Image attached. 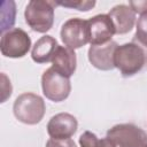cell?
I'll list each match as a JSON object with an SVG mask.
<instances>
[{
  "label": "cell",
  "mask_w": 147,
  "mask_h": 147,
  "mask_svg": "<svg viewBox=\"0 0 147 147\" xmlns=\"http://www.w3.org/2000/svg\"><path fill=\"white\" fill-rule=\"evenodd\" d=\"M31 48L30 36L21 28H13L1 34V54L10 59H20L28 54Z\"/></svg>",
  "instance_id": "8992f818"
},
{
  "label": "cell",
  "mask_w": 147,
  "mask_h": 147,
  "mask_svg": "<svg viewBox=\"0 0 147 147\" xmlns=\"http://www.w3.org/2000/svg\"><path fill=\"white\" fill-rule=\"evenodd\" d=\"M129 6L134 10V13H139V14H142L144 11L147 10V1H130L129 2Z\"/></svg>",
  "instance_id": "ac0fdd59"
},
{
  "label": "cell",
  "mask_w": 147,
  "mask_h": 147,
  "mask_svg": "<svg viewBox=\"0 0 147 147\" xmlns=\"http://www.w3.org/2000/svg\"><path fill=\"white\" fill-rule=\"evenodd\" d=\"M78 127L77 118L69 113H59L47 123V133L53 139L71 138Z\"/></svg>",
  "instance_id": "9c48e42d"
},
{
  "label": "cell",
  "mask_w": 147,
  "mask_h": 147,
  "mask_svg": "<svg viewBox=\"0 0 147 147\" xmlns=\"http://www.w3.org/2000/svg\"><path fill=\"white\" fill-rule=\"evenodd\" d=\"M100 139L96 137L95 133L91 131H85L79 137V145L80 147H99Z\"/></svg>",
  "instance_id": "2e32d148"
},
{
  "label": "cell",
  "mask_w": 147,
  "mask_h": 147,
  "mask_svg": "<svg viewBox=\"0 0 147 147\" xmlns=\"http://www.w3.org/2000/svg\"><path fill=\"white\" fill-rule=\"evenodd\" d=\"M60 36L64 46L74 51L85 46L90 42L87 20H83L79 17L69 18L62 24Z\"/></svg>",
  "instance_id": "52a82bcc"
},
{
  "label": "cell",
  "mask_w": 147,
  "mask_h": 147,
  "mask_svg": "<svg viewBox=\"0 0 147 147\" xmlns=\"http://www.w3.org/2000/svg\"><path fill=\"white\" fill-rule=\"evenodd\" d=\"M52 68H54L59 74L70 78L77 68V56L74 49L67 46H57L53 57Z\"/></svg>",
  "instance_id": "7c38bea8"
},
{
  "label": "cell",
  "mask_w": 147,
  "mask_h": 147,
  "mask_svg": "<svg viewBox=\"0 0 147 147\" xmlns=\"http://www.w3.org/2000/svg\"><path fill=\"white\" fill-rule=\"evenodd\" d=\"M41 88L44 95L48 100L61 102L69 96L71 92V83L68 77L59 74L51 67L45 70L41 76Z\"/></svg>",
  "instance_id": "277c9868"
},
{
  "label": "cell",
  "mask_w": 147,
  "mask_h": 147,
  "mask_svg": "<svg viewBox=\"0 0 147 147\" xmlns=\"http://www.w3.org/2000/svg\"><path fill=\"white\" fill-rule=\"evenodd\" d=\"M46 105L44 99L31 92L20 94L13 105V113L16 119L28 125L38 124L45 115Z\"/></svg>",
  "instance_id": "7a4b0ae2"
},
{
  "label": "cell",
  "mask_w": 147,
  "mask_h": 147,
  "mask_svg": "<svg viewBox=\"0 0 147 147\" xmlns=\"http://www.w3.org/2000/svg\"><path fill=\"white\" fill-rule=\"evenodd\" d=\"M132 41L137 42L147 52V10L140 14L137 21L136 33L133 36Z\"/></svg>",
  "instance_id": "5bb4252c"
},
{
  "label": "cell",
  "mask_w": 147,
  "mask_h": 147,
  "mask_svg": "<svg viewBox=\"0 0 147 147\" xmlns=\"http://www.w3.org/2000/svg\"><path fill=\"white\" fill-rule=\"evenodd\" d=\"M117 147H147V133L134 124H116L107 131V136Z\"/></svg>",
  "instance_id": "5b68a950"
},
{
  "label": "cell",
  "mask_w": 147,
  "mask_h": 147,
  "mask_svg": "<svg viewBox=\"0 0 147 147\" xmlns=\"http://www.w3.org/2000/svg\"><path fill=\"white\" fill-rule=\"evenodd\" d=\"M146 64L147 52L134 41L118 45L115 49L114 65L125 78L134 76L141 71Z\"/></svg>",
  "instance_id": "6da1fadb"
},
{
  "label": "cell",
  "mask_w": 147,
  "mask_h": 147,
  "mask_svg": "<svg viewBox=\"0 0 147 147\" xmlns=\"http://www.w3.org/2000/svg\"><path fill=\"white\" fill-rule=\"evenodd\" d=\"M99 147H117V146H116L115 142H114L113 140H110L108 137H105V138H101V139H100Z\"/></svg>",
  "instance_id": "d6986e66"
},
{
  "label": "cell",
  "mask_w": 147,
  "mask_h": 147,
  "mask_svg": "<svg viewBox=\"0 0 147 147\" xmlns=\"http://www.w3.org/2000/svg\"><path fill=\"white\" fill-rule=\"evenodd\" d=\"M56 6H62L65 8L77 9L79 11H88L95 6V1L91 0H65V1H55Z\"/></svg>",
  "instance_id": "9a60e30c"
},
{
  "label": "cell",
  "mask_w": 147,
  "mask_h": 147,
  "mask_svg": "<svg viewBox=\"0 0 147 147\" xmlns=\"http://www.w3.org/2000/svg\"><path fill=\"white\" fill-rule=\"evenodd\" d=\"M46 147H77V146L71 138H68V139L49 138L46 142Z\"/></svg>",
  "instance_id": "e0dca14e"
},
{
  "label": "cell",
  "mask_w": 147,
  "mask_h": 147,
  "mask_svg": "<svg viewBox=\"0 0 147 147\" xmlns=\"http://www.w3.org/2000/svg\"><path fill=\"white\" fill-rule=\"evenodd\" d=\"M57 46H59L57 40L54 37H52L49 34L42 36L32 46L31 57L36 63L51 62Z\"/></svg>",
  "instance_id": "4fadbf2b"
},
{
  "label": "cell",
  "mask_w": 147,
  "mask_h": 147,
  "mask_svg": "<svg viewBox=\"0 0 147 147\" xmlns=\"http://www.w3.org/2000/svg\"><path fill=\"white\" fill-rule=\"evenodd\" d=\"M108 16L110 17L116 34H125L130 32L136 23V13L127 5H117L113 7Z\"/></svg>",
  "instance_id": "8fae6325"
},
{
  "label": "cell",
  "mask_w": 147,
  "mask_h": 147,
  "mask_svg": "<svg viewBox=\"0 0 147 147\" xmlns=\"http://www.w3.org/2000/svg\"><path fill=\"white\" fill-rule=\"evenodd\" d=\"M91 46L103 45L111 41L115 33L114 24L108 14H99L87 20Z\"/></svg>",
  "instance_id": "ba28073f"
},
{
  "label": "cell",
  "mask_w": 147,
  "mask_h": 147,
  "mask_svg": "<svg viewBox=\"0 0 147 147\" xmlns=\"http://www.w3.org/2000/svg\"><path fill=\"white\" fill-rule=\"evenodd\" d=\"M118 44L114 40L103 44V45H96V46H90L88 48V61L90 63L102 71L113 70L115 68L114 65V53L117 48Z\"/></svg>",
  "instance_id": "30bf717a"
},
{
  "label": "cell",
  "mask_w": 147,
  "mask_h": 147,
  "mask_svg": "<svg viewBox=\"0 0 147 147\" xmlns=\"http://www.w3.org/2000/svg\"><path fill=\"white\" fill-rule=\"evenodd\" d=\"M55 6V1H29L24 10V18L26 24L36 32L46 33L53 26Z\"/></svg>",
  "instance_id": "3957f363"
}]
</instances>
